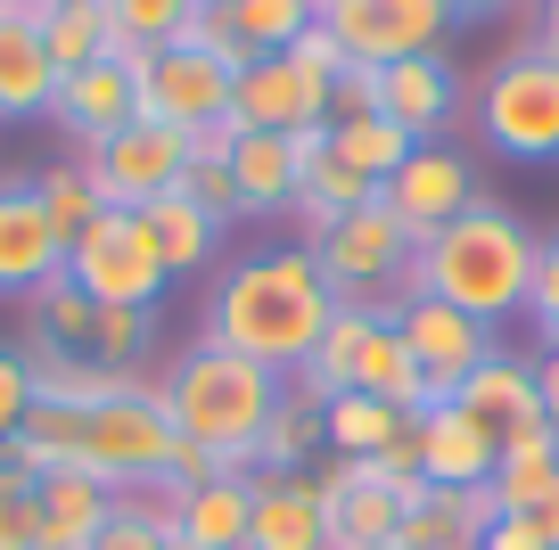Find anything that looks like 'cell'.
I'll use <instances>...</instances> for the list:
<instances>
[{
	"label": "cell",
	"instance_id": "2",
	"mask_svg": "<svg viewBox=\"0 0 559 550\" xmlns=\"http://www.w3.org/2000/svg\"><path fill=\"white\" fill-rule=\"evenodd\" d=\"M535 230L519 223L510 206H493V198H477L461 223H444L437 239H419L412 255V288L437 296V304L469 312V321L502 328L526 312V288H535Z\"/></svg>",
	"mask_w": 559,
	"mask_h": 550
},
{
	"label": "cell",
	"instance_id": "39",
	"mask_svg": "<svg viewBox=\"0 0 559 550\" xmlns=\"http://www.w3.org/2000/svg\"><path fill=\"white\" fill-rule=\"evenodd\" d=\"M190 0H107V25H116V58L123 50H174Z\"/></svg>",
	"mask_w": 559,
	"mask_h": 550
},
{
	"label": "cell",
	"instance_id": "26",
	"mask_svg": "<svg viewBox=\"0 0 559 550\" xmlns=\"http://www.w3.org/2000/svg\"><path fill=\"white\" fill-rule=\"evenodd\" d=\"M461 411L469 419H486L493 435H519V428H535L543 419V403H535V361H510V354H493V361H477L469 379H461Z\"/></svg>",
	"mask_w": 559,
	"mask_h": 550
},
{
	"label": "cell",
	"instance_id": "53",
	"mask_svg": "<svg viewBox=\"0 0 559 550\" xmlns=\"http://www.w3.org/2000/svg\"><path fill=\"white\" fill-rule=\"evenodd\" d=\"M379 550H403V542H379Z\"/></svg>",
	"mask_w": 559,
	"mask_h": 550
},
{
	"label": "cell",
	"instance_id": "24",
	"mask_svg": "<svg viewBox=\"0 0 559 550\" xmlns=\"http://www.w3.org/2000/svg\"><path fill=\"white\" fill-rule=\"evenodd\" d=\"M50 99H58V67H50V41H41V25L0 17V123H34V116H50Z\"/></svg>",
	"mask_w": 559,
	"mask_h": 550
},
{
	"label": "cell",
	"instance_id": "40",
	"mask_svg": "<svg viewBox=\"0 0 559 550\" xmlns=\"http://www.w3.org/2000/svg\"><path fill=\"white\" fill-rule=\"evenodd\" d=\"M34 190H41V214H50V230H58L67 247L83 239V230H91V214H99V190H91L83 156H74V165H50V172L34 181Z\"/></svg>",
	"mask_w": 559,
	"mask_h": 550
},
{
	"label": "cell",
	"instance_id": "51",
	"mask_svg": "<svg viewBox=\"0 0 559 550\" xmlns=\"http://www.w3.org/2000/svg\"><path fill=\"white\" fill-rule=\"evenodd\" d=\"M50 9H67V0H9V17H25V25H41Z\"/></svg>",
	"mask_w": 559,
	"mask_h": 550
},
{
	"label": "cell",
	"instance_id": "44",
	"mask_svg": "<svg viewBox=\"0 0 559 550\" xmlns=\"http://www.w3.org/2000/svg\"><path fill=\"white\" fill-rule=\"evenodd\" d=\"M25 411H34V370H25L17 345H0V452H9V435H17Z\"/></svg>",
	"mask_w": 559,
	"mask_h": 550
},
{
	"label": "cell",
	"instance_id": "52",
	"mask_svg": "<svg viewBox=\"0 0 559 550\" xmlns=\"http://www.w3.org/2000/svg\"><path fill=\"white\" fill-rule=\"evenodd\" d=\"M502 0H453V17H493Z\"/></svg>",
	"mask_w": 559,
	"mask_h": 550
},
{
	"label": "cell",
	"instance_id": "38",
	"mask_svg": "<svg viewBox=\"0 0 559 550\" xmlns=\"http://www.w3.org/2000/svg\"><path fill=\"white\" fill-rule=\"evenodd\" d=\"M148 345H157V312H148V304H99V312H91V361L132 370Z\"/></svg>",
	"mask_w": 559,
	"mask_h": 550
},
{
	"label": "cell",
	"instance_id": "9",
	"mask_svg": "<svg viewBox=\"0 0 559 550\" xmlns=\"http://www.w3.org/2000/svg\"><path fill=\"white\" fill-rule=\"evenodd\" d=\"M321 25L354 67H395V58H428L453 34V0H321Z\"/></svg>",
	"mask_w": 559,
	"mask_h": 550
},
{
	"label": "cell",
	"instance_id": "18",
	"mask_svg": "<svg viewBox=\"0 0 559 550\" xmlns=\"http://www.w3.org/2000/svg\"><path fill=\"white\" fill-rule=\"evenodd\" d=\"M379 116L395 123V132H412V140H437L444 123L461 116L453 58L428 50V58H395V67H379Z\"/></svg>",
	"mask_w": 559,
	"mask_h": 550
},
{
	"label": "cell",
	"instance_id": "27",
	"mask_svg": "<svg viewBox=\"0 0 559 550\" xmlns=\"http://www.w3.org/2000/svg\"><path fill=\"white\" fill-rule=\"evenodd\" d=\"M551 485H559V428H551V419L502 435V461H493V477H486V493L502 501V517H526Z\"/></svg>",
	"mask_w": 559,
	"mask_h": 550
},
{
	"label": "cell",
	"instance_id": "46",
	"mask_svg": "<svg viewBox=\"0 0 559 550\" xmlns=\"http://www.w3.org/2000/svg\"><path fill=\"white\" fill-rule=\"evenodd\" d=\"M288 58H297L305 74H321V83H330V91H337V74L354 67V58L337 50V34H330V25H313V34H305V41H297V50H288Z\"/></svg>",
	"mask_w": 559,
	"mask_h": 550
},
{
	"label": "cell",
	"instance_id": "15",
	"mask_svg": "<svg viewBox=\"0 0 559 550\" xmlns=\"http://www.w3.org/2000/svg\"><path fill=\"white\" fill-rule=\"evenodd\" d=\"M412 444H419V477L453 485V493L486 485L493 461H502V435H493L486 419H469L461 403H428V411L412 419Z\"/></svg>",
	"mask_w": 559,
	"mask_h": 550
},
{
	"label": "cell",
	"instance_id": "7",
	"mask_svg": "<svg viewBox=\"0 0 559 550\" xmlns=\"http://www.w3.org/2000/svg\"><path fill=\"white\" fill-rule=\"evenodd\" d=\"M477 132L519 165L559 156V58L543 50H510L502 67L477 83Z\"/></svg>",
	"mask_w": 559,
	"mask_h": 550
},
{
	"label": "cell",
	"instance_id": "29",
	"mask_svg": "<svg viewBox=\"0 0 559 550\" xmlns=\"http://www.w3.org/2000/svg\"><path fill=\"white\" fill-rule=\"evenodd\" d=\"M395 435H412V419H403L395 403H379V395L321 403V452H337V461H370V452H386Z\"/></svg>",
	"mask_w": 559,
	"mask_h": 550
},
{
	"label": "cell",
	"instance_id": "8",
	"mask_svg": "<svg viewBox=\"0 0 559 550\" xmlns=\"http://www.w3.org/2000/svg\"><path fill=\"white\" fill-rule=\"evenodd\" d=\"M67 272H74V288H83L91 304H148V312H157L165 279H174L165 255H157V239H148V223L123 214V206L91 214V230L67 247Z\"/></svg>",
	"mask_w": 559,
	"mask_h": 550
},
{
	"label": "cell",
	"instance_id": "13",
	"mask_svg": "<svg viewBox=\"0 0 559 550\" xmlns=\"http://www.w3.org/2000/svg\"><path fill=\"white\" fill-rule=\"evenodd\" d=\"M116 67L140 83V116H148V123L206 132V123L230 116V74L214 67V58H190V50H123Z\"/></svg>",
	"mask_w": 559,
	"mask_h": 550
},
{
	"label": "cell",
	"instance_id": "54",
	"mask_svg": "<svg viewBox=\"0 0 559 550\" xmlns=\"http://www.w3.org/2000/svg\"><path fill=\"white\" fill-rule=\"evenodd\" d=\"M0 17H9V0H0Z\"/></svg>",
	"mask_w": 559,
	"mask_h": 550
},
{
	"label": "cell",
	"instance_id": "16",
	"mask_svg": "<svg viewBox=\"0 0 559 550\" xmlns=\"http://www.w3.org/2000/svg\"><path fill=\"white\" fill-rule=\"evenodd\" d=\"M50 272H67V239L41 214V190L0 181V296H34Z\"/></svg>",
	"mask_w": 559,
	"mask_h": 550
},
{
	"label": "cell",
	"instance_id": "36",
	"mask_svg": "<svg viewBox=\"0 0 559 550\" xmlns=\"http://www.w3.org/2000/svg\"><path fill=\"white\" fill-rule=\"evenodd\" d=\"M25 304H34V337H50L58 354H91V312H99V304L74 288V272H50Z\"/></svg>",
	"mask_w": 559,
	"mask_h": 550
},
{
	"label": "cell",
	"instance_id": "41",
	"mask_svg": "<svg viewBox=\"0 0 559 550\" xmlns=\"http://www.w3.org/2000/svg\"><path fill=\"white\" fill-rule=\"evenodd\" d=\"M174 50L214 58L223 74H247V41H239V25H230V9H223V0H190V17H181Z\"/></svg>",
	"mask_w": 559,
	"mask_h": 550
},
{
	"label": "cell",
	"instance_id": "31",
	"mask_svg": "<svg viewBox=\"0 0 559 550\" xmlns=\"http://www.w3.org/2000/svg\"><path fill=\"white\" fill-rule=\"evenodd\" d=\"M9 461L34 468V477H58V468H83V411L67 403H34L9 435Z\"/></svg>",
	"mask_w": 559,
	"mask_h": 550
},
{
	"label": "cell",
	"instance_id": "1",
	"mask_svg": "<svg viewBox=\"0 0 559 550\" xmlns=\"http://www.w3.org/2000/svg\"><path fill=\"white\" fill-rule=\"evenodd\" d=\"M330 312H337V296L321 279L313 247H255V255H239L223 272V288L206 304V337L280 370V379H297L313 361L321 328H330Z\"/></svg>",
	"mask_w": 559,
	"mask_h": 550
},
{
	"label": "cell",
	"instance_id": "17",
	"mask_svg": "<svg viewBox=\"0 0 559 550\" xmlns=\"http://www.w3.org/2000/svg\"><path fill=\"white\" fill-rule=\"evenodd\" d=\"M313 493H321V526H330V550H379V542H395L403 501H395V493H379L362 461H330V468L313 477Z\"/></svg>",
	"mask_w": 559,
	"mask_h": 550
},
{
	"label": "cell",
	"instance_id": "32",
	"mask_svg": "<svg viewBox=\"0 0 559 550\" xmlns=\"http://www.w3.org/2000/svg\"><path fill=\"white\" fill-rule=\"evenodd\" d=\"M313 452H321V403H305L297 386H288L280 411L263 419V435H255V468H263V477H305Z\"/></svg>",
	"mask_w": 559,
	"mask_h": 550
},
{
	"label": "cell",
	"instance_id": "47",
	"mask_svg": "<svg viewBox=\"0 0 559 550\" xmlns=\"http://www.w3.org/2000/svg\"><path fill=\"white\" fill-rule=\"evenodd\" d=\"M477 550H551V542L535 534V517H493V534Z\"/></svg>",
	"mask_w": 559,
	"mask_h": 550
},
{
	"label": "cell",
	"instance_id": "10",
	"mask_svg": "<svg viewBox=\"0 0 559 550\" xmlns=\"http://www.w3.org/2000/svg\"><path fill=\"white\" fill-rule=\"evenodd\" d=\"M83 172L91 190H99V206H123L140 214L148 198L181 190V172H190V132H174V123H123L116 140H99V148H83Z\"/></svg>",
	"mask_w": 559,
	"mask_h": 550
},
{
	"label": "cell",
	"instance_id": "4",
	"mask_svg": "<svg viewBox=\"0 0 559 550\" xmlns=\"http://www.w3.org/2000/svg\"><path fill=\"white\" fill-rule=\"evenodd\" d=\"M305 403H337V395H379V403H395L403 419H419L428 403H444L437 386L412 370V354H403V337H395V321L386 312H362V304H337L330 312V328H321V345H313V361H305L297 379Z\"/></svg>",
	"mask_w": 559,
	"mask_h": 550
},
{
	"label": "cell",
	"instance_id": "48",
	"mask_svg": "<svg viewBox=\"0 0 559 550\" xmlns=\"http://www.w3.org/2000/svg\"><path fill=\"white\" fill-rule=\"evenodd\" d=\"M535 403H543V419L559 428V345H543V354H535Z\"/></svg>",
	"mask_w": 559,
	"mask_h": 550
},
{
	"label": "cell",
	"instance_id": "30",
	"mask_svg": "<svg viewBox=\"0 0 559 550\" xmlns=\"http://www.w3.org/2000/svg\"><path fill=\"white\" fill-rule=\"evenodd\" d=\"M140 223H148V239H157L165 272H198V263L214 255V239H223V223H214L206 206H190L181 190L148 198V206H140Z\"/></svg>",
	"mask_w": 559,
	"mask_h": 550
},
{
	"label": "cell",
	"instance_id": "14",
	"mask_svg": "<svg viewBox=\"0 0 559 550\" xmlns=\"http://www.w3.org/2000/svg\"><path fill=\"white\" fill-rule=\"evenodd\" d=\"M230 116L247 132H330V83L305 74L297 58H247V74H230Z\"/></svg>",
	"mask_w": 559,
	"mask_h": 550
},
{
	"label": "cell",
	"instance_id": "28",
	"mask_svg": "<svg viewBox=\"0 0 559 550\" xmlns=\"http://www.w3.org/2000/svg\"><path fill=\"white\" fill-rule=\"evenodd\" d=\"M370 198H379V181H362L354 165H337L330 140H321V148L305 156V181H297V206H288V214L305 223V247H313L330 223H346V214H354V206H370Z\"/></svg>",
	"mask_w": 559,
	"mask_h": 550
},
{
	"label": "cell",
	"instance_id": "49",
	"mask_svg": "<svg viewBox=\"0 0 559 550\" xmlns=\"http://www.w3.org/2000/svg\"><path fill=\"white\" fill-rule=\"evenodd\" d=\"M526 517H535V534H543V542L559 550V485H551V493H543V501H535V510H526Z\"/></svg>",
	"mask_w": 559,
	"mask_h": 550
},
{
	"label": "cell",
	"instance_id": "37",
	"mask_svg": "<svg viewBox=\"0 0 559 550\" xmlns=\"http://www.w3.org/2000/svg\"><path fill=\"white\" fill-rule=\"evenodd\" d=\"M91 550H181L174 542V493H116V517Z\"/></svg>",
	"mask_w": 559,
	"mask_h": 550
},
{
	"label": "cell",
	"instance_id": "12",
	"mask_svg": "<svg viewBox=\"0 0 559 550\" xmlns=\"http://www.w3.org/2000/svg\"><path fill=\"white\" fill-rule=\"evenodd\" d=\"M477 198H486V190H477L469 156L444 148V140H419V148H412V156H403V165L379 181V206L395 214L412 239H437V230H444V223H461Z\"/></svg>",
	"mask_w": 559,
	"mask_h": 550
},
{
	"label": "cell",
	"instance_id": "21",
	"mask_svg": "<svg viewBox=\"0 0 559 550\" xmlns=\"http://www.w3.org/2000/svg\"><path fill=\"white\" fill-rule=\"evenodd\" d=\"M493 517H502V501L486 493V485H469V493H453V485H428V493L403 510L395 542L403 550H477L493 534Z\"/></svg>",
	"mask_w": 559,
	"mask_h": 550
},
{
	"label": "cell",
	"instance_id": "22",
	"mask_svg": "<svg viewBox=\"0 0 559 550\" xmlns=\"http://www.w3.org/2000/svg\"><path fill=\"white\" fill-rule=\"evenodd\" d=\"M247 550H330V526H321L313 477H255Z\"/></svg>",
	"mask_w": 559,
	"mask_h": 550
},
{
	"label": "cell",
	"instance_id": "6",
	"mask_svg": "<svg viewBox=\"0 0 559 550\" xmlns=\"http://www.w3.org/2000/svg\"><path fill=\"white\" fill-rule=\"evenodd\" d=\"M412 255H419V239L379 206V198L354 206L346 223H330L313 239V263H321V279H330V296L337 304H362V312H386V304L412 296Z\"/></svg>",
	"mask_w": 559,
	"mask_h": 550
},
{
	"label": "cell",
	"instance_id": "42",
	"mask_svg": "<svg viewBox=\"0 0 559 550\" xmlns=\"http://www.w3.org/2000/svg\"><path fill=\"white\" fill-rule=\"evenodd\" d=\"M526 321L543 345H559V230L535 247V288H526Z\"/></svg>",
	"mask_w": 559,
	"mask_h": 550
},
{
	"label": "cell",
	"instance_id": "19",
	"mask_svg": "<svg viewBox=\"0 0 559 550\" xmlns=\"http://www.w3.org/2000/svg\"><path fill=\"white\" fill-rule=\"evenodd\" d=\"M330 132H247L230 148V181H239V214H288L305 181V156Z\"/></svg>",
	"mask_w": 559,
	"mask_h": 550
},
{
	"label": "cell",
	"instance_id": "34",
	"mask_svg": "<svg viewBox=\"0 0 559 550\" xmlns=\"http://www.w3.org/2000/svg\"><path fill=\"white\" fill-rule=\"evenodd\" d=\"M230 25H239L247 58H280V50H297L305 34L321 25V0H223Z\"/></svg>",
	"mask_w": 559,
	"mask_h": 550
},
{
	"label": "cell",
	"instance_id": "50",
	"mask_svg": "<svg viewBox=\"0 0 559 550\" xmlns=\"http://www.w3.org/2000/svg\"><path fill=\"white\" fill-rule=\"evenodd\" d=\"M543 58H559V0H543V34H535Z\"/></svg>",
	"mask_w": 559,
	"mask_h": 550
},
{
	"label": "cell",
	"instance_id": "35",
	"mask_svg": "<svg viewBox=\"0 0 559 550\" xmlns=\"http://www.w3.org/2000/svg\"><path fill=\"white\" fill-rule=\"evenodd\" d=\"M412 148H419V140L395 132L386 116H330V156H337V165H354L362 181H386Z\"/></svg>",
	"mask_w": 559,
	"mask_h": 550
},
{
	"label": "cell",
	"instance_id": "11",
	"mask_svg": "<svg viewBox=\"0 0 559 550\" xmlns=\"http://www.w3.org/2000/svg\"><path fill=\"white\" fill-rule=\"evenodd\" d=\"M386 321H395V337H403V354H412V370L428 386H437L444 403L461 395V379H469L477 361H493L502 345H493V328L486 321H469V312H453V304H437V296H403V304H386Z\"/></svg>",
	"mask_w": 559,
	"mask_h": 550
},
{
	"label": "cell",
	"instance_id": "3",
	"mask_svg": "<svg viewBox=\"0 0 559 550\" xmlns=\"http://www.w3.org/2000/svg\"><path fill=\"white\" fill-rule=\"evenodd\" d=\"M280 395H288V379L280 370H263V361L230 354V345H190V354L165 370V411H174L181 444L214 452V468L223 477H247L255 468V435L263 419L280 411Z\"/></svg>",
	"mask_w": 559,
	"mask_h": 550
},
{
	"label": "cell",
	"instance_id": "33",
	"mask_svg": "<svg viewBox=\"0 0 559 550\" xmlns=\"http://www.w3.org/2000/svg\"><path fill=\"white\" fill-rule=\"evenodd\" d=\"M41 41H50L58 83H67V74H83V67H99V58H116L107 0H67V9H50V17H41Z\"/></svg>",
	"mask_w": 559,
	"mask_h": 550
},
{
	"label": "cell",
	"instance_id": "5",
	"mask_svg": "<svg viewBox=\"0 0 559 550\" xmlns=\"http://www.w3.org/2000/svg\"><path fill=\"white\" fill-rule=\"evenodd\" d=\"M181 428L165 411V379H140L132 395L83 411V477L107 485V493H157L174 477Z\"/></svg>",
	"mask_w": 559,
	"mask_h": 550
},
{
	"label": "cell",
	"instance_id": "43",
	"mask_svg": "<svg viewBox=\"0 0 559 550\" xmlns=\"http://www.w3.org/2000/svg\"><path fill=\"white\" fill-rule=\"evenodd\" d=\"M181 198H190V206H206L214 223H230V214H239V181H230V165H214V156H190Z\"/></svg>",
	"mask_w": 559,
	"mask_h": 550
},
{
	"label": "cell",
	"instance_id": "20",
	"mask_svg": "<svg viewBox=\"0 0 559 550\" xmlns=\"http://www.w3.org/2000/svg\"><path fill=\"white\" fill-rule=\"evenodd\" d=\"M50 123L67 140H83V148H99V140H116L123 123H140V83L116 67V58H99V67L67 74L50 99Z\"/></svg>",
	"mask_w": 559,
	"mask_h": 550
},
{
	"label": "cell",
	"instance_id": "23",
	"mask_svg": "<svg viewBox=\"0 0 559 550\" xmlns=\"http://www.w3.org/2000/svg\"><path fill=\"white\" fill-rule=\"evenodd\" d=\"M247 510H255V477H206L174 493V542L181 550H247Z\"/></svg>",
	"mask_w": 559,
	"mask_h": 550
},
{
	"label": "cell",
	"instance_id": "25",
	"mask_svg": "<svg viewBox=\"0 0 559 550\" xmlns=\"http://www.w3.org/2000/svg\"><path fill=\"white\" fill-rule=\"evenodd\" d=\"M34 510H41V550H91L99 526L116 517V493L91 485L83 468H58V477L34 485Z\"/></svg>",
	"mask_w": 559,
	"mask_h": 550
},
{
	"label": "cell",
	"instance_id": "45",
	"mask_svg": "<svg viewBox=\"0 0 559 550\" xmlns=\"http://www.w3.org/2000/svg\"><path fill=\"white\" fill-rule=\"evenodd\" d=\"M0 550H41V510H34V493H0Z\"/></svg>",
	"mask_w": 559,
	"mask_h": 550
}]
</instances>
